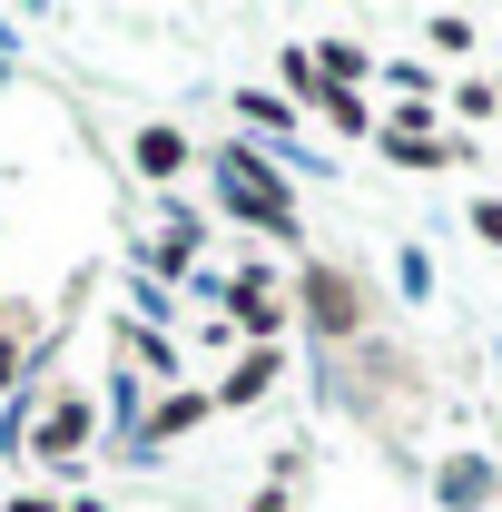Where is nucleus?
<instances>
[{
	"label": "nucleus",
	"instance_id": "2",
	"mask_svg": "<svg viewBox=\"0 0 502 512\" xmlns=\"http://www.w3.org/2000/svg\"><path fill=\"white\" fill-rule=\"evenodd\" d=\"M79 434H89V414H79V404H60V414H50V434H40V444H50V453H69V444H79Z\"/></svg>",
	"mask_w": 502,
	"mask_h": 512
},
{
	"label": "nucleus",
	"instance_id": "1",
	"mask_svg": "<svg viewBox=\"0 0 502 512\" xmlns=\"http://www.w3.org/2000/svg\"><path fill=\"white\" fill-rule=\"evenodd\" d=\"M306 316L325 325V335H345V325H355V286H345L335 266H315V276H306Z\"/></svg>",
	"mask_w": 502,
	"mask_h": 512
},
{
	"label": "nucleus",
	"instance_id": "4",
	"mask_svg": "<svg viewBox=\"0 0 502 512\" xmlns=\"http://www.w3.org/2000/svg\"><path fill=\"white\" fill-rule=\"evenodd\" d=\"M10 375H20V345H0V384H10Z\"/></svg>",
	"mask_w": 502,
	"mask_h": 512
},
{
	"label": "nucleus",
	"instance_id": "3",
	"mask_svg": "<svg viewBox=\"0 0 502 512\" xmlns=\"http://www.w3.org/2000/svg\"><path fill=\"white\" fill-rule=\"evenodd\" d=\"M178 158H188V148H178L168 128H148V138H138V168H178Z\"/></svg>",
	"mask_w": 502,
	"mask_h": 512
}]
</instances>
